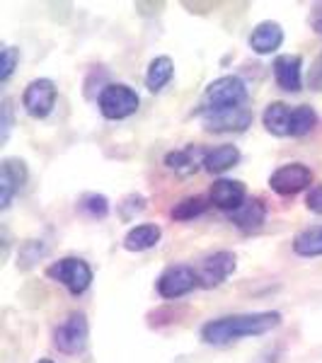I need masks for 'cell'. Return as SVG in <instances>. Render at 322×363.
Returning a JSON list of instances; mask_svg holds the SVG:
<instances>
[{
    "mask_svg": "<svg viewBox=\"0 0 322 363\" xmlns=\"http://www.w3.org/2000/svg\"><path fill=\"white\" fill-rule=\"evenodd\" d=\"M281 325V313L277 310H265V313H240L226 315V318L209 320L201 327V339L213 347H226V344L240 342L245 337L267 335Z\"/></svg>",
    "mask_w": 322,
    "mask_h": 363,
    "instance_id": "6da1fadb",
    "label": "cell"
},
{
    "mask_svg": "<svg viewBox=\"0 0 322 363\" xmlns=\"http://www.w3.org/2000/svg\"><path fill=\"white\" fill-rule=\"evenodd\" d=\"M245 102H248V85L238 75H223V78H216L213 83L206 85L199 114L211 116L233 112V109H243Z\"/></svg>",
    "mask_w": 322,
    "mask_h": 363,
    "instance_id": "7a4b0ae2",
    "label": "cell"
},
{
    "mask_svg": "<svg viewBox=\"0 0 322 363\" xmlns=\"http://www.w3.org/2000/svg\"><path fill=\"white\" fill-rule=\"evenodd\" d=\"M140 97L133 87L124 83H112L107 85L97 97V107L102 112L104 119H126V116L138 112Z\"/></svg>",
    "mask_w": 322,
    "mask_h": 363,
    "instance_id": "3957f363",
    "label": "cell"
},
{
    "mask_svg": "<svg viewBox=\"0 0 322 363\" xmlns=\"http://www.w3.org/2000/svg\"><path fill=\"white\" fill-rule=\"evenodd\" d=\"M46 277L58 281L61 286H66L73 296H80L90 289L92 269L80 257H63V259L54 262V264L46 269Z\"/></svg>",
    "mask_w": 322,
    "mask_h": 363,
    "instance_id": "277c9868",
    "label": "cell"
},
{
    "mask_svg": "<svg viewBox=\"0 0 322 363\" xmlns=\"http://www.w3.org/2000/svg\"><path fill=\"white\" fill-rule=\"evenodd\" d=\"M87 337H90V325L83 313H70L54 332V344L63 354H80L87 347Z\"/></svg>",
    "mask_w": 322,
    "mask_h": 363,
    "instance_id": "5b68a950",
    "label": "cell"
},
{
    "mask_svg": "<svg viewBox=\"0 0 322 363\" xmlns=\"http://www.w3.org/2000/svg\"><path fill=\"white\" fill-rule=\"evenodd\" d=\"M56 97H58V90H56V83L49 78H37L32 80L25 92H22V107L29 116L34 119H44L54 112V104H56Z\"/></svg>",
    "mask_w": 322,
    "mask_h": 363,
    "instance_id": "8992f818",
    "label": "cell"
},
{
    "mask_svg": "<svg viewBox=\"0 0 322 363\" xmlns=\"http://www.w3.org/2000/svg\"><path fill=\"white\" fill-rule=\"evenodd\" d=\"M313 184V169L303 162H289L281 165L269 177V186L277 191L279 196H294L298 191L308 189Z\"/></svg>",
    "mask_w": 322,
    "mask_h": 363,
    "instance_id": "52a82bcc",
    "label": "cell"
},
{
    "mask_svg": "<svg viewBox=\"0 0 322 363\" xmlns=\"http://www.w3.org/2000/svg\"><path fill=\"white\" fill-rule=\"evenodd\" d=\"M155 286L162 298H182L199 286V274L187 264H172L157 277Z\"/></svg>",
    "mask_w": 322,
    "mask_h": 363,
    "instance_id": "ba28073f",
    "label": "cell"
},
{
    "mask_svg": "<svg viewBox=\"0 0 322 363\" xmlns=\"http://www.w3.org/2000/svg\"><path fill=\"white\" fill-rule=\"evenodd\" d=\"M235 272V255L233 252H213L211 257L201 262V267L196 269L199 274V286L201 289H216L221 286L223 281Z\"/></svg>",
    "mask_w": 322,
    "mask_h": 363,
    "instance_id": "9c48e42d",
    "label": "cell"
},
{
    "mask_svg": "<svg viewBox=\"0 0 322 363\" xmlns=\"http://www.w3.org/2000/svg\"><path fill=\"white\" fill-rule=\"evenodd\" d=\"M27 162L20 157H5L0 165V208H8L13 203L17 191L25 186L27 182Z\"/></svg>",
    "mask_w": 322,
    "mask_h": 363,
    "instance_id": "30bf717a",
    "label": "cell"
},
{
    "mask_svg": "<svg viewBox=\"0 0 322 363\" xmlns=\"http://www.w3.org/2000/svg\"><path fill=\"white\" fill-rule=\"evenodd\" d=\"M209 201L221 211H238L248 201V189H245L243 182L238 179H216L211 184L209 191Z\"/></svg>",
    "mask_w": 322,
    "mask_h": 363,
    "instance_id": "8fae6325",
    "label": "cell"
},
{
    "mask_svg": "<svg viewBox=\"0 0 322 363\" xmlns=\"http://www.w3.org/2000/svg\"><path fill=\"white\" fill-rule=\"evenodd\" d=\"M274 80L281 90L286 92H298L303 87V58L294 54L277 56L272 63Z\"/></svg>",
    "mask_w": 322,
    "mask_h": 363,
    "instance_id": "7c38bea8",
    "label": "cell"
},
{
    "mask_svg": "<svg viewBox=\"0 0 322 363\" xmlns=\"http://www.w3.org/2000/svg\"><path fill=\"white\" fill-rule=\"evenodd\" d=\"M250 124H252V112H250L248 107L233 109V112H223V114L204 116V128L213 133H240Z\"/></svg>",
    "mask_w": 322,
    "mask_h": 363,
    "instance_id": "4fadbf2b",
    "label": "cell"
},
{
    "mask_svg": "<svg viewBox=\"0 0 322 363\" xmlns=\"http://www.w3.org/2000/svg\"><path fill=\"white\" fill-rule=\"evenodd\" d=\"M281 44H284V29L274 20L260 22V25L252 29V34H250V46H252L255 54H262V56L274 54Z\"/></svg>",
    "mask_w": 322,
    "mask_h": 363,
    "instance_id": "5bb4252c",
    "label": "cell"
},
{
    "mask_svg": "<svg viewBox=\"0 0 322 363\" xmlns=\"http://www.w3.org/2000/svg\"><path fill=\"white\" fill-rule=\"evenodd\" d=\"M265 220H267V206H265V201L257 196L248 199L243 206L231 213V223L240 228L243 233L260 230V228L265 225Z\"/></svg>",
    "mask_w": 322,
    "mask_h": 363,
    "instance_id": "9a60e30c",
    "label": "cell"
},
{
    "mask_svg": "<svg viewBox=\"0 0 322 363\" xmlns=\"http://www.w3.org/2000/svg\"><path fill=\"white\" fill-rule=\"evenodd\" d=\"M206 153L201 145H187L182 150H172V153L165 155V165L170 169L179 174H191L196 172L199 167H204V160H206Z\"/></svg>",
    "mask_w": 322,
    "mask_h": 363,
    "instance_id": "2e32d148",
    "label": "cell"
},
{
    "mask_svg": "<svg viewBox=\"0 0 322 363\" xmlns=\"http://www.w3.org/2000/svg\"><path fill=\"white\" fill-rule=\"evenodd\" d=\"M291 112L294 109L286 102H272L262 114V121H265V128L272 136L286 138L291 136Z\"/></svg>",
    "mask_w": 322,
    "mask_h": 363,
    "instance_id": "e0dca14e",
    "label": "cell"
},
{
    "mask_svg": "<svg viewBox=\"0 0 322 363\" xmlns=\"http://www.w3.org/2000/svg\"><path fill=\"white\" fill-rule=\"evenodd\" d=\"M160 225L155 223H140L136 228L126 233L124 238V247L128 252H145V250H153L157 242H160Z\"/></svg>",
    "mask_w": 322,
    "mask_h": 363,
    "instance_id": "ac0fdd59",
    "label": "cell"
},
{
    "mask_svg": "<svg viewBox=\"0 0 322 363\" xmlns=\"http://www.w3.org/2000/svg\"><path fill=\"white\" fill-rule=\"evenodd\" d=\"M240 162V150L235 145H216L206 153V160H204V169L213 174H221L226 169L235 167Z\"/></svg>",
    "mask_w": 322,
    "mask_h": 363,
    "instance_id": "d6986e66",
    "label": "cell"
},
{
    "mask_svg": "<svg viewBox=\"0 0 322 363\" xmlns=\"http://www.w3.org/2000/svg\"><path fill=\"white\" fill-rule=\"evenodd\" d=\"M174 75V63L170 56H157L150 61L148 73H145V87L150 92H160Z\"/></svg>",
    "mask_w": 322,
    "mask_h": 363,
    "instance_id": "ffe728a7",
    "label": "cell"
},
{
    "mask_svg": "<svg viewBox=\"0 0 322 363\" xmlns=\"http://www.w3.org/2000/svg\"><path fill=\"white\" fill-rule=\"evenodd\" d=\"M294 252L301 257H320L322 255V225H313L298 233L294 238Z\"/></svg>",
    "mask_w": 322,
    "mask_h": 363,
    "instance_id": "44dd1931",
    "label": "cell"
},
{
    "mask_svg": "<svg viewBox=\"0 0 322 363\" xmlns=\"http://www.w3.org/2000/svg\"><path fill=\"white\" fill-rule=\"evenodd\" d=\"M315 126H318V114H315L313 107H308V104L294 107V112H291V136L301 138L313 131Z\"/></svg>",
    "mask_w": 322,
    "mask_h": 363,
    "instance_id": "7402d4cb",
    "label": "cell"
},
{
    "mask_svg": "<svg viewBox=\"0 0 322 363\" xmlns=\"http://www.w3.org/2000/svg\"><path fill=\"white\" fill-rule=\"evenodd\" d=\"M209 208V199L204 196H187L179 203H174L172 208V218L174 220H191L196 216H201Z\"/></svg>",
    "mask_w": 322,
    "mask_h": 363,
    "instance_id": "603a6c76",
    "label": "cell"
},
{
    "mask_svg": "<svg viewBox=\"0 0 322 363\" xmlns=\"http://www.w3.org/2000/svg\"><path fill=\"white\" fill-rule=\"evenodd\" d=\"M78 208L83 211V213L90 216V218H104V216L109 213V201H107V196L90 191V194H83V196H80Z\"/></svg>",
    "mask_w": 322,
    "mask_h": 363,
    "instance_id": "cb8c5ba5",
    "label": "cell"
},
{
    "mask_svg": "<svg viewBox=\"0 0 322 363\" xmlns=\"http://www.w3.org/2000/svg\"><path fill=\"white\" fill-rule=\"evenodd\" d=\"M0 58H3V63H0V80H10V75L15 73V66L20 63V49H15V46H3V51H0Z\"/></svg>",
    "mask_w": 322,
    "mask_h": 363,
    "instance_id": "d4e9b609",
    "label": "cell"
},
{
    "mask_svg": "<svg viewBox=\"0 0 322 363\" xmlns=\"http://www.w3.org/2000/svg\"><path fill=\"white\" fill-rule=\"evenodd\" d=\"M145 208V199L140 196V194H131V196H126L124 201L119 203V211H121V218L124 220H131L133 216L140 213V211Z\"/></svg>",
    "mask_w": 322,
    "mask_h": 363,
    "instance_id": "484cf974",
    "label": "cell"
},
{
    "mask_svg": "<svg viewBox=\"0 0 322 363\" xmlns=\"http://www.w3.org/2000/svg\"><path fill=\"white\" fill-rule=\"evenodd\" d=\"M10 128H13V102L3 99V107H0V140H8Z\"/></svg>",
    "mask_w": 322,
    "mask_h": 363,
    "instance_id": "4316f807",
    "label": "cell"
},
{
    "mask_svg": "<svg viewBox=\"0 0 322 363\" xmlns=\"http://www.w3.org/2000/svg\"><path fill=\"white\" fill-rule=\"evenodd\" d=\"M306 206H308V211H313V213L322 216V184L313 186V189L308 191V196H306Z\"/></svg>",
    "mask_w": 322,
    "mask_h": 363,
    "instance_id": "83f0119b",
    "label": "cell"
},
{
    "mask_svg": "<svg viewBox=\"0 0 322 363\" xmlns=\"http://www.w3.org/2000/svg\"><path fill=\"white\" fill-rule=\"evenodd\" d=\"M310 87L313 90H320L322 92V54L315 58V63H313V68H310Z\"/></svg>",
    "mask_w": 322,
    "mask_h": 363,
    "instance_id": "f1b7e54d",
    "label": "cell"
},
{
    "mask_svg": "<svg viewBox=\"0 0 322 363\" xmlns=\"http://www.w3.org/2000/svg\"><path fill=\"white\" fill-rule=\"evenodd\" d=\"M310 27L318 34H322V3L313 5V10H310Z\"/></svg>",
    "mask_w": 322,
    "mask_h": 363,
    "instance_id": "f546056e",
    "label": "cell"
},
{
    "mask_svg": "<svg viewBox=\"0 0 322 363\" xmlns=\"http://www.w3.org/2000/svg\"><path fill=\"white\" fill-rule=\"evenodd\" d=\"M37 363H54V361H49V359H42V361H37Z\"/></svg>",
    "mask_w": 322,
    "mask_h": 363,
    "instance_id": "4dcf8cb0",
    "label": "cell"
}]
</instances>
